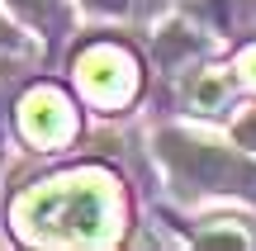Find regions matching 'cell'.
I'll use <instances>...</instances> for the list:
<instances>
[{"label":"cell","instance_id":"cell-1","mask_svg":"<svg viewBox=\"0 0 256 251\" xmlns=\"http://www.w3.org/2000/svg\"><path fill=\"white\" fill-rule=\"evenodd\" d=\"M14 214L34 237H48V242H104L119 218V199L110 190V176L81 171V176H62L28 190Z\"/></svg>","mask_w":256,"mask_h":251},{"label":"cell","instance_id":"cell-2","mask_svg":"<svg viewBox=\"0 0 256 251\" xmlns=\"http://www.w3.org/2000/svg\"><path fill=\"white\" fill-rule=\"evenodd\" d=\"M76 81H81V90L90 95L95 104L124 109V104L133 100V90H138V62L114 43H95V47H86L81 62H76Z\"/></svg>","mask_w":256,"mask_h":251},{"label":"cell","instance_id":"cell-3","mask_svg":"<svg viewBox=\"0 0 256 251\" xmlns=\"http://www.w3.org/2000/svg\"><path fill=\"white\" fill-rule=\"evenodd\" d=\"M166 157H171V166L200 190H252V171L242 166V161H232L223 147L166 138Z\"/></svg>","mask_w":256,"mask_h":251},{"label":"cell","instance_id":"cell-4","mask_svg":"<svg viewBox=\"0 0 256 251\" xmlns=\"http://www.w3.org/2000/svg\"><path fill=\"white\" fill-rule=\"evenodd\" d=\"M19 128H24V138L38 142V147H62L76 133V109H72V100H66L62 90L38 85V90H28L24 100H19Z\"/></svg>","mask_w":256,"mask_h":251},{"label":"cell","instance_id":"cell-5","mask_svg":"<svg viewBox=\"0 0 256 251\" xmlns=\"http://www.w3.org/2000/svg\"><path fill=\"white\" fill-rule=\"evenodd\" d=\"M223 95H228V71H209L200 85H194V104H200V109H214Z\"/></svg>","mask_w":256,"mask_h":251},{"label":"cell","instance_id":"cell-6","mask_svg":"<svg viewBox=\"0 0 256 251\" xmlns=\"http://www.w3.org/2000/svg\"><path fill=\"white\" fill-rule=\"evenodd\" d=\"M200 242H209V247H223V242H228V247H252V237L238 233V228H228V233H204Z\"/></svg>","mask_w":256,"mask_h":251},{"label":"cell","instance_id":"cell-7","mask_svg":"<svg viewBox=\"0 0 256 251\" xmlns=\"http://www.w3.org/2000/svg\"><path fill=\"white\" fill-rule=\"evenodd\" d=\"M86 5H95V9H119V14H128V9H142V5H152V0H86Z\"/></svg>","mask_w":256,"mask_h":251},{"label":"cell","instance_id":"cell-8","mask_svg":"<svg viewBox=\"0 0 256 251\" xmlns=\"http://www.w3.org/2000/svg\"><path fill=\"white\" fill-rule=\"evenodd\" d=\"M10 5H14V9H24L28 19H43L48 9H52V0H10Z\"/></svg>","mask_w":256,"mask_h":251},{"label":"cell","instance_id":"cell-9","mask_svg":"<svg viewBox=\"0 0 256 251\" xmlns=\"http://www.w3.org/2000/svg\"><path fill=\"white\" fill-rule=\"evenodd\" d=\"M238 142L242 147H256V114H247V119L238 123Z\"/></svg>","mask_w":256,"mask_h":251},{"label":"cell","instance_id":"cell-10","mask_svg":"<svg viewBox=\"0 0 256 251\" xmlns=\"http://www.w3.org/2000/svg\"><path fill=\"white\" fill-rule=\"evenodd\" d=\"M242 71H247V81L256 85V47H252V52H247V57H242Z\"/></svg>","mask_w":256,"mask_h":251}]
</instances>
